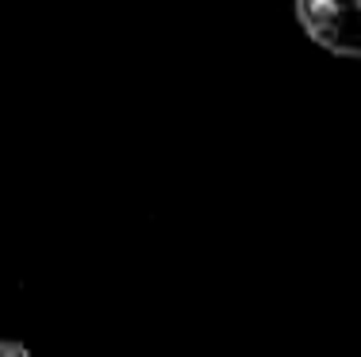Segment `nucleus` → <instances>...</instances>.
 Returning <instances> with one entry per match:
<instances>
[{
  "mask_svg": "<svg viewBox=\"0 0 361 357\" xmlns=\"http://www.w3.org/2000/svg\"><path fill=\"white\" fill-rule=\"evenodd\" d=\"M296 20L315 46L361 58V0H296Z\"/></svg>",
  "mask_w": 361,
  "mask_h": 357,
  "instance_id": "f257e3e1",
  "label": "nucleus"
},
{
  "mask_svg": "<svg viewBox=\"0 0 361 357\" xmlns=\"http://www.w3.org/2000/svg\"><path fill=\"white\" fill-rule=\"evenodd\" d=\"M0 357H31V350L16 338H0Z\"/></svg>",
  "mask_w": 361,
  "mask_h": 357,
  "instance_id": "f03ea898",
  "label": "nucleus"
}]
</instances>
